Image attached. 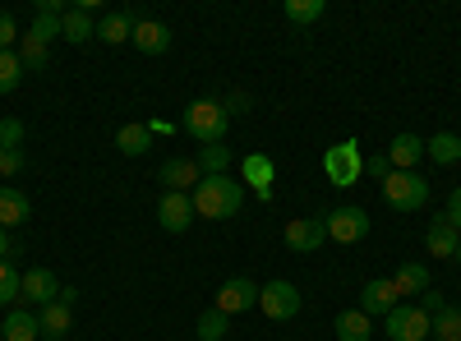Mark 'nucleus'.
I'll return each mask as SVG.
<instances>
[{"mask_svg": "<svg viewBox=\"0 0 461 341\" xmlns=\"http://www.w3.org/2000/svg\"><path fill=\"white\" fill-rule=\"evenodd\" d=\"M245 208V184L230 175H203L194 184V212L208 221H226Z\"/></svg>", "mask_w": 461, "mask_h": 341, "instance_id": "obj_1", "label": "nucleus"}, {"mask_svg": "<svg viewBox=\"0 0 461 341\" xmlns=\"http://www.w3.org/2000/svg\"><path fill=\"white\" fill-rule=\"evenodd\" d=\"M185 134H194L199 143H226V130H230V116H226V106L212 102V97H199V102H189L185 106V121H180Z\"/></svg>", "mask_w": 461, "mask_h": 341, "instance_id": "obj_2", "label": "nucleus"}, {"mask_svg": "<svg viewBox=\"0 0 461 341\" xmlns=\"http://www.w3.org/2000/svg\"><path fill=\"white\" fill-rule=\"evenodd\" d=\"M383 199H388V208L397 212H415L429 203V180L420 171H393L388 180H383Z\"/></svg>", "mask_w": 461, "mask_h": 341, "instance_id": "obj_3", "label": "nucleus"}, {"mask_svg": "<svg viewBox=\"0 0 461 341\" xmlns=\"http://www.w3.org/2000/svg\"><path fill=\"white\" fill-rule=\"evenodd\" d=\"M300 305H304V295L291 286V282H267V286H258V310L273 319V323H286V319H295L300 314Z\"/></svg>", "mask_w": 461, "mask_h": 341, "instance_id": "obj_4", "label": "nucleus"}, {"mask_svg": "<svg viewBox=\"0 0 461 341\" xmlns=\"http://www.w3.org/2000/svg\"><path fill=\"white\" fill-rule=\"evenodd\" d=\"M323 171H328V180L332 184H356L360 180V171H365V157H360V143L356 139H346V143H337V148H328V157H323Z\"/></svg>", "mask_w": 461, "mask_h": 341, "instance_id": "obj_5", "label": "nucleus"}, {"mask_svg": "<svg viewBox=\"0 0 461 341\" xmlns=\"http://www.w3.org/2000/svg\"><path fill=\"white\" fill-rule=\"evenodd\" d=\"M429 314L420 310V305H397L388 319H383V332H388L393 341H425L429 337Z\"/></svg>", "mask_w": 461, "mask_h": 341, "instance_id": "obj_6", "label": "nucleus"}, {"mask_svg": "<svg viewBox=\"0 0 461 341\" xmlns=\"http://www.w3.org/2000/svg\"><path fill=\"white\" fill-rule=\"evenodd\" d=\"M323 226H328V240L356 245V240L369 236V212H365V208H332V212L323 217Z\"/></svg>", "mask_w": 461, "mask_h": 341, "instance_id": "obj_7", "label": "nucleus"}, {"mask_svg": "<svg viewBox=\"0 0 461 341\" xmlns=\"http://www.w3.org/2000/svg\"><path fill=\"white\" fill-rule=\"evenodd\" d=\"M212 310H221L226 319H236V314H245V310H258V286L249 282V277H230L221 291H217V305Z\"/></svg>", "mask_w": 461, "mask_h": 341, "instance_id": "obj_8", "label": "nucleus"}, {"mask_svg": "<svg viewBox=\"0 0 461 341\" xmlns=\"http://www.w3.org/2000/svg\"><path fill=\"white\" fill-rule=\"evenodd\" d=\"M199 212H194V194H162V203H158V221H162V231H171V236H180V231H189V221H194Z\"/></svg>", "mask_w": 461, "mask_h": 341, "instance_id": "obj_9", "label": "nucleus"}, {"mask_svg": "<svg viewBox=\"0 0 461 341\" xmlns=\"http://www.w3.org/2000/svg\"><path fill=\"white\" fill-rule=\"evenodd\" d=\"M402 305V295H397V286H393V277H374V282H365V291H360V314H383L388 319L393 310Z\"/></svg>", "mask_w": 461, "mask_h": 341, "instance_id": "obj_10", "label": "nucleus"}, {"mask_svg": "<svg viewBox=\"0 0 461 341\" xmlns=\"http://www.w3.org/2000/svg\"><path fill=\"white\" fill-rule=\"evenodd\" d=\"M323 240H328L323 217H295V221H286V249L310 254V249H319Z\"/></svg>", "mask_w": 461, "mask_h": 341, "instance_id": "obj_11", "label": "nucleus"}, {"mask_svg": "<svg viewBox=\"0 0 461 341\" xmlns=\"http://www.w3.org/2000/svg\"><path fill=\"white\" fill-rule=\"evenodd\" d=\"M56 295H60V282H56L51 268H28V273H23V291H19V300H28V305H37V310H47Z\"/></svg>", "mask_w": 461, "mask_h": 341, "instance_id": "obj_12", "label": "nucleus"}, {"mask_svg": "<svg viewBox=\"0 0 461 341\" xmlns=\"http://www.w3.org/2000/svg\"><path fill=\"white\" fill-rule=\"evenodd\" d=\"M199 180H203V171H199L194 157H167L162 162V184L171 189V194H189Z\"/></svg>", "mask_w": 461, "mask_h": 341, "instance_id": "obj_13", "label": "nucleus"}, {"mask_svg": "<svg viewBox=\"0 0 461 341\" xmlns=\"http://www.w3.org/2000/svg\"><path fill=\"white\" fill-rule=\"evenodd\" d=\"M240 175H245L240 184H254V194H258L263 203H267V199H273V180H277V166H273V162H267L263 153H249V157L240 162Z\"/></svg>", "mask_w": 461, "mask_h": 341, "instance_id": "obj_14", "label": "nucleus"}, {"mask_svg": "<svg viewBox=\"0 0 461 341\" xmlns=\"http://www.w3.org/2000/svg\"><path fill=\"white\" fill-rule=\"evenodd\" d=\"M130 42L143 51V56H162L167 47H171V28L162 23V19H139L134 23V37Z\"/></svg>", "mask_w": 461, "mask_h": 341, "instance_id": "obj_15", "label": "nucleus"}, {"mask_svg": "<svg viewBox=\"0 0 461 341\" xmlns=\"http://www.w3.org/2000/svg\"><path fill=\"white\" fill-rule=\"evenodd\" d=\"M425 245H429V254H434V258H456L461 231H456V226L447 221V212L429 221V231H425Z\"/></svg>", "mask_w": 461, "mask_h": 341, "instance_id": "obj_16", "label": "nucleus"}, {"mask_svg": "<svg viewBox=\"0 0 461 341\" xmlns=\"http://www.w3.org/2000/svg\"><path fill=\"white\" fill-rule=\"evenodd\" d=\"M60 37H65V42H88V37H97V23H93V0H84V5L65 10V19H60Z\"/></svg>", "mask_w": 461, "mask_h": 341, "instance_id": "obj_17", "label": "nucleus"}, {"mask_svg": "<svg viewBox=\"0 0 461 341\" xmlns=\"http://www.w3.org/2000/svg\"><path fill=\"white\" fill-rule=\"evenodd\" d=\"M37 328H42V337L47 341H65L69 337V328H74V310L65 305V300H51V305L37 314Z\"/></svg>", "mask_w": 461, "mask_h": 341, "instance_id": "obj_18", "label": "nucleus"}, {"mask_svg": "<svg viewBox=\"0 0 461 341\" xmlns=\"http://www.w3.org/2000/svg\"><path fill=\"white\" fill-rule=\"evenodd\" d=\"M134 23H139L134 10H111V14H102L97 37H102V42H111V47H121V42H130V37H134Z\"/></svg>", "mask_w": 461, "mask_h": 341, "instance_id": "obj_19", "label": "nucleus"}, {"mask_svg": "<svg viewBox=\"0 0 461 341\" xmlns=\"http://www.w3.org/2000/svg\"><path fill=\"white\" fill-rule=\"evenodd\" d=\"M420 157H425V139H420V134H397V139L388 143V162H393V171H415Z\"/></svg>", "mask_w": 461, "mask_h": 341, "instance_id": "obj_20", "label": "nucleus"}, {"mask_svg": "<svg viewBox=\"0 0 461 341\" xmlns=\"http://www.w3.org/2000/svg\"><path fill=\"white\" fill-rule=\"evenodd\" d=\"M28 212H32L28 194H19L14 184H0V226H5V231H14V226L28 221Z\"/></svg>", "mask_w": 461, "mask_h": 341, "instance_id": "obj_21", "label": "nucleus"}, {"mask_svg": "<svg viewBox=\"0 0 461 341\" xmlns=\"http://www.w3.org/2000/svg\"><path fill=\"white\" fill-rule=\"evenodd\" d=\"M42 328H37V314L28 310H5V323H0V341H37Z\"/></svg>", "mask_w": 461, "mask_h": 341, "instance_id": "obj_22", "label": "nucleus"}, {"mask_svg": "<svg viewBox=\"0 0 461 341\" xmlns=\"http://www.w3.org/2000/svg\"><path fill=\"white\" fill-rule=\"evenodd\" d=\"M393 286H397V295H425L429 291V268L411 258V263H402V268H397Z\"/></svg>", "mask_w": 461, "mask_h": 341, "instance_id": "obj_23", "label": "nucleus"}, {"mask_svg": "<svg viewBox=\"0 0 461 341\" xmlns=\"http://www.w3.org/2000/svg\"><path fill=\"white\" fill-rule=\"evenodd\" d=\"M337 337L341 341H369L374 337V319L360 314V310H341L337 314Z\"/></svg>", "mask_w": 461, "mask_h": 341, "instance_id": "obj_24", "label": "nucleus"}, {"mask_svg": "<svg viewBox=\"0 0 461 341\" xmlns=\"http://www.w3.org/2000/svg\"><path fill=\"white\" fill-rule=\"evenodd\" d=\"M115 148H121L125 157H143L152 148V130L148 125H121L115 130Z\"/></svg>", "mask_w": 461, "mask_h": 341, "instance_id": "obj_25", "label": "nucleus"}, {"mask_svg": "<svg viewBox=\"0 0 461 341\" xmlns=\"http://www.w3.org/2000/svg\"><path fill=\"white\" fill-rule=\"evenodd\" d=\"M425 157H434L438 166H452V162H461V139L456 134H434V139H425Z\"/></svg>", "mask_w": 461, "mask_h": 341, "instance_id": "obj_26", "label": "nucleus"}, {"mask_svg": "<svg viewBox=\"0 0 461 341\" xmlns=\"http://www.w3.org/2000/svg\"><path fill=\"white\" fill-rule=\"evenodd\" d=\"M194 162H199L203 175H226V166H230V148H226V143H203Z\"/></svg>", "mask_w": 461, "mask_h": 341, "instance_id": "obj_27", "label": "nucleus"}, {"mask_svg": "<svg viewBox=\"0 0 461 341\" xmlns=\"http://www.w3.org/2000/svg\"><path fill=\"white\" fill-rule=\"evenodd\" d=\"M328 14V0H286V19L300 23V28H310Z\"/></svg>", "mask_w": 461, "mask_h": 341, "instance_id": "obj_28", "label": "nucleus"}, {"mask_svg": "<svg viewBox=\"0 0 461 341\" xmlns=\"http://www.w3.org/2000/svg\"><path fill=\"white\" fill-rule=\"evenodd\" d=\"M19 60H23V74H42L47 65H51V51L42 47V42H32V37H19Z\"/></svg>", "mask_w": 461, "mask_h": 341, "instance_id": "obj_29", "label": "nucleus"}, {"mask_svg": "<svg viewBox=\"0 0 461 341\" xmlns=\"http://www.w3.org/2000/svg\"><path fill=\"white\" fill-rule=\"evenodd\" d=\"M429 337H438V341H461V310H456V305H447L443 314H434Z\"/></svg>", "mask_w": 461, "mask_h": 341, "instance_id": "obj_30", "label": "nucleus"}, {"mask_svg": "<svg viewBox=\"0 0 461 341\" xmlns=\"http://www.w3.org/2000/svg\"><path fill=\"white\" fill-rule=\"evenodd\" d=\"M19 291H23V273L10 258H0V305L10 310V300H19Z\"/></svg>", "mask_w": 461, "mask_h": 341, "instance_id": "obj_31", "label": "nucleus"}, {"mask_svg": "<svg viewBox=\"0 0 461 341\" xmlns=\"http://www.w3.org/2000/svg\"><path fill=\"white\" fill-rule=\"evenodd\" d=\"M23 84V60L19 51H0V93H14Z\"/></svg>", "mask_w": 461, "mask_h": 341, "instance_id": "obj_32", "label": "nucleus"}, {"mask_svg": "<svg viewBox=\"0 0 461 341\" xmlns=\"http://www.w3.org/2000/svg\"><path fill=\"white\" fill-rule=\"evenodd\" d=\"M230 332V319L221 314V310H208L203 319H199V341H221Z\"/></svg>", "mask_w": 461, "mask_h": 341, "instance_id": "obj_33", "label": "nucleus"}, {"mask_svg": "<svg viewBox=\"0 0 461 341\" xmlns=\"http://www.w3.org/2000/svg\"><path fill=\"white\" fill-rule=\"evenodd\" d=\"M19 47V23L10 10H0V51H14Z\"/></svg>", "mask_w": 461, "mask_h": 341, "instance_id": "obj_34", "label": "nucleus"}, {"mask_svg": "<svg viewBox=\"0 0 461 341\" xmlns=\"http://www.w3.org/2000/svg\"><path fill=\"white\" fill-rule=\"evenodd\" d=\"M19 143H23V121L0 116V148H19Z\"/></svg>", "mask_w": 461, "mask_h": 341, "instance_id": "obj_35", "label": "nucleus"}, {"mask_svg": "<svg viewBox=\"0 0 461 341\" xmlns=\"http://www.w3.org/2000/svg\"><path fill=\"white\" fill-rule=\"evenodd\" d=\"M23 171V153H19V148H0V175H19Z\"/></svg>", "mask_w": 461, "mask_h": 341, "instance_id": "obj_36", "label": "nucleus"}, {"mask_svg": "<svg viewBox=\"0 0 461 341\" xmlns=\"http://www.w3.org/2000/svg\"><path fill=\"white\" fill-rule=\"evenodd\" d=\"M365 175H374L378 184L388 180V175H393V162H388V153H378V157H369V162H365Z\"/></svg>", "mask_w": 461, "mask_h": 341, "instance_id": "obj_37", "label": "nucleus"}, {"mask_svg": "<svg viewBox=\"0 0 461 341\" xmlns=\"http://www.w3.org/2000/svg\"><path fill=\"white\" fill-rule=\"evenodd\" d=\"M420 310H425V314L434 319V314H443V310H447V300H443V295H434V291H425V295H420Z\"/></svg>", "mask_w": 461, "mask_h": 341, "instance_id": "obj_38", "label": "nucleus"}, {"mask_svg": "<svg viewBox=\"0 0 461 341\" xmlns=\"http://www.w3.org/2000/svg\"><path fill=\"white\" fill-rule=\"evenodd\" d=\"M447 221H452L456 231H461V184L452 189V199H447Z\"/></svg>", "mask_w": 461, "mask_h": 341, "instance_id": "obj_39", "label": "nucleus"}, {"mask_svg": "<svg viewBox=\"0 0 461 341\" xmlns=\"http://www.w3.org/2000/svg\"><path fill=\"white\" fill-rule=\"evenodd\" d=\"M221 106H226V116H240V111L249 106V97H245V93H230V97H226Z\"/></svg>", "mask_w": 461, "mask_h": 341, "instance_id": "obj_40", "label": "nucleus"}, {"mask_svg": "<svg viewBox=\"0 0 461 341\" xmlns=\"http://www.w3.org/2000/svg\"><path fill=\"white\" fill-rule=\"evenodd\" d=\"M56 300H65V305L74 310V305H79V291H74V286H60V295H56Z\"/></svg>", "mask_w": 461, "mask_h": 341, "instance_id": "obj_41", "label": "nucleus"}, {"mask_svg": "<svg viewBox=\"0 0 461 341\" xmlns=\"http://www.w3.org/2000/svg\"><path fill=\"white\" fill-rule=\"evenodd\" d=\"M10 254H14V245H10V231L0 226V258H10Z\"/></svg>", "mask_w": 461, "mask_h": 341, "instance_id": "obj_42", "label": "nucleus"}, {"mask_svg": "<svg viewBox=\"0 0 461 341\" xmlns=\"http://www.w3.org/2000/svg\"><path fill=\"white\" fill-rule=\"evenodd\" d=\"M456 263H461V245H456Z\"/></svg>", "mask_w": 461, "mask_h": 341, "instance_id": "obj_43", "label": "nucleus"}]
</instances>
